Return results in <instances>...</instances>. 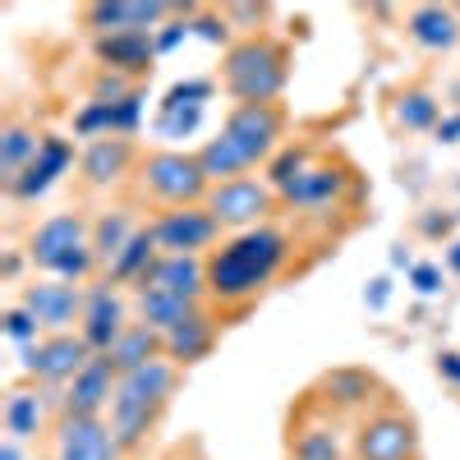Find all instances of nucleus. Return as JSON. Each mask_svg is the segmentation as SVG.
I'll return each instance as SVG.
<instances>
[{
	"label": "nucleus",
	"mask_w": 460,
	"mask_h": 460,
	"mask_svg": "<svg viewBox=\"0 0 460 460\" xmlns=\"http://www.w3.org/2000/svg\"><path fill=\"white\" fill-rule=\"evenodd\" d=\"M286 451H290V460H350V442L341 433V414H332L314 392H304L299 410H290Z\"/></svg>",
	"instance_id": "9"
},
{
	"label": "nucleus",
	"mask_w": 460,
	"mask_h": 460,
	"mask_svg": "<svg viewBox=\"0 0 460 460\" xmlns=\"http://www.w3.org/2000/svg\"><path fill=\"white\" fill-rule=\"evenodd\" d=\"M134 88L143 84H129L125 74H111V69H97L93 79H88V102H106V106H120Z\"/></svg>",
	"instance_id": "35"
},
{
	"label": "nucleus",
	"mask_w": 460,
	"mask_h": 460,
	"mask_svg": "<svg viewBox=\"0 0 460 460\" xmlns=\"http://www.w3.org/2000/svg\"><path fill=\"white\" fill-rule=\"evenodd\" d=\"M414 230L424 240H456L451 230H456V212H442V208H429V212H419V221H414Z\"/></svg>",
	"instance_id": "39"
},
{
	"label": "nucleus",
	"mask_w": 460,
	"mask_h": 460,
	"mask_svg": "<svg viewBox=\"0 0 460 460\" xmlns=\"http://www.w3.org/2000/svg\"><path fill=\"white\" fill-rule=\"evenodd\" d=\"M309 166H314V147H309V143H286L277 157H272V166H267L262 180L272 184L277 194H286V189H290L304 171H309Z\"/></svg>",
	"instance_id": "32"
},
{
	"label": "nucleus",
	"mask_w": 460,
	"mask_h": 460,
	"mask_svg": "<svg viewBox=\"0 0 460 460\" xmlns=\"http://www.w3.org/2000/svg\"><path fill=\"white\" fill-rule=\"evenodd\" d=\"M295 240L281 226H258L226 235L208 253V304L217 314H249L258 295L290 267Z\"/></svg>",
	"instance_id": "1"
},
{
	"label": "nucleus",
	"mask_w": 460,
	"mask_h": 460,
	"mask_svg": "<svg viewBox=\"0 0 460 460\" xmlns=\"http://www.w3.org/2000/svg\"><path fill=\"white\" fill-rule=\"evenodd\" d=\"M143 230L138 212L134 208H106L93 217V253H97V267H102V277L111 272V262L125 253V244Z\"/></svg>",
	"instance_id": "26"
},
{
	"label": "nucleus",
	"mask_w": 460,
	"mask_h": 460,
	"mask_svg": "<svg viewBox=\"0 0 460 460\" xmlns=\"http://www.w3.org/2000/svg\"><path fill=\"white\" fill-rule=\"evenodd\" d=\"M180 14L166 0H93L79 10V28L93 37H120V32H157Z\"/></svg>",
	"instance_id": "13"
},
{
	"label": "nucleus",
	"mask_w": 460,
	"mask_h": 460,
	"mask_svg": "<svg viewBox=\"0 0 460 460\" xmlns=\"http://www.w3.org/2000/svg\"><path fill=\"white\" fill-rule=\"evenodd\" d=\"M157 258H162V249H157V240H152V230H147V221H143V230L125 244V253L111 262V272H106L102 281H111V286H134V290H138Z\"/></svg>",
	"instance_id": "30"
},
{
	"label": "nucleus",
	"mask_w": 460,
	"mask_h": 460,
	"mask_svg": "<svg viewBox=\"0 0 460 460\" xmlns=\"http://www.w3.org/2000/svg\"><path fill=\"white\" fill-rule=\"evenodd\" d=\"M138 290L175 295L184 304H208V258H184V253H162L152 262V272L143 277Z\"/></svg>",
	"instance_id": "23"
},
{
	"label": "nucleus",
	"mask_w": 460,
	"mask_h": 460,
	"mask_svg": "<svg viewBox=\"0 0 460 460\" xmlns=\"http://www.w3.org/2000/svg\"><path fill=\"white\" fill-rule=\"evenodd\" d=\"M387 115L405 134H433L442 125V102L429 88H396L387 102Z\"/></svg>",
	"instance_id": "28"
},
{
	"label": "nucleus",
	"mask_w": 460,
	"mask_h": 460,
	"mask_svg": "<svg viewBox=\"0 0 460 460\" xmlns=\"http://www.w3.org/2000/svg\"><path fill=\"white\" fill-rule=\"evenodd\" d=\"M290 65H295L290 42L262 28V32L235 37V47L221 51L217 84H221V93L235 102V106H249V102H281V93H286V84H290Z\"/></svg>",
	"instance_id": "4"
},
{
	"label": "nucleus",
	"mask_w": 460,
	"mask_h": 460,
	"mask_svg": "<svg viewBox=\"0 0 460 460\" xmlns=\"http://www.w3.org/2000/svg\"><path fill=\"white\" fill-rule=\"evenodd\" d=\"M226 235H240V230H258V226H272V217L281 212V194L262 175H240V180H221L208 189V203H203Z\"/></svg>",
	"instance_id": "8"
},
{
	"label": "nucleus",
	"mask_w": 460,
	"mask_h": 460,
	"mask_svg": "<svg viewBox=\"0 0 460 460\" xmlns=\"http://www.w3.org/2000/svg\"><path fill=\"white\" fill-rule=\"evenodd\" d=\"M442 286H447L442 262H414V267H410V290H414V295L433 299V295H442Z\"/></svg>",
	"instance_id": "38"
},
{
	"label": "nucleus",
	"mask_w": 460,
	"mask_h": 460,
	"mask_svg": "<svg viewBox=\"0 0 460 460\" xmlns=\"http://www.w3.org/2000/svg\"><path fill=\"white\" fill-rule=\"evenodd\" d=\"M115 368H111V359L106 355H93L88 359V368L69 382V387L60 392V401H56V414H84V419H106V410H111V396H115Z\"/></svg>",
	"instance_id": "21"
},
{
	"label": "nucleus",
	"mask_w": 460,
	"mask_h": 460,
	"mask_svg": "<svg viewBox=\"0 0 460 460\" xmlns=\"http://www.w3.org/2000/svg\"><path fill=\"white\" fill-rule=\"evenodd\" d=\"M217 88H221L217 79H180V84H171V88H166V97H162V102H166V106H184V102L208 106V102L217 97Z\"/></svg>",
	"instance_id": "37"
},
{
	"label": "nucleus",
	"mask_w": 460,
	"mask_h": 460,
	"mask_svg": "<svg viewBox=\"0 0 460 460\" xmlns=\"http://www.w3.org/2000/svg\"><path fill=\"white\" fill-rule=\"evenodd\" d=\"M405 37L419 47V51H451L460 47V14L451 5H410L405 14Z\"/></svg>",
	"instance_id": "25"
},
{
	"label": "nucleus",
	"mask_w": 460,
	"mask_h": 460,
	"mask_svg": "<svg viewBox=\"0 0 460 460\" xmlns=\"http://www.w3.org/2000/svg\"><path fill=\"white\" fill-rule=\"evenodd\" d=\"M180 373L184 368H175L171 359H152L147 368L125 373L115 382L106 424H111V438L120 447V456H138L147 447L152 429H157L162 414L171 410V396L180 392Z\"/></svg>",
	"instance_id": "3"
},
{
	"label": "nucleus",
	"mask_w": 460,
	"mask_h": 460,
	"mask_svg": "<svg viewBox=\"0 0 460 460\" xmlns=\"http://www.w3.org/2000/svg\"><path fill=\"white\" fill-rule=\"evenodd\" d=\"M309 392L341 419H364L368 410H377L382 401H387V382L364 364H336V368L318 373V382Z\"/></svg>",
	"instance_id": "12"
},
{
	"label": "nucleus",
	"mask_w": 460,
	"mask_h": 460,
	"mask_svg": "<svg viewBox=\"0 0 460 460\" xmlns=\"http://www.w3.org/2000/svg\"><path fill=\"white\" fill-rule=\"evenodd\" d=\"M189 28H194L199 37H203V42H212V47H235V37H230V32H235V28H230V19L221 14V10H208V5H194V14H189Z\"/></svg>",
	"instance_id": "34"
},
{
	"label": "nucleus",
	"mask_w": 460,
	"mask_h": 460,
	"mask_svg": "<svg viewBox=\"0 0 460 460\" xmlns=\"http://www.w3.org/2000/svg\"><path fill=\"white\" fill-rule=\"evenodd\" d=\"M290 134V111L286 102H249V106H230L221 129L199 147V162L212 184L221 180H240L253 175L258 166L267 171L272 157L286 147Z\"/></svg>",
	"instance_id": "2"
},
{
	"label": "nucleus",
	"mask_w": 460,
	"mask_h": 460,
	"mask_svg": "<svg viewBox=\"0 0 460 460\" xmlns=\"http://www.w3.org/2000/svg\"><path fill=\"white\" fill-rule=\"evenodd\" d=\"M350 189V171L341 162H314L286 194H281V212H332L341 203V194Z\"/></svg>",
	"instance_id": "19"
},
{
	"label": "nucleus",
	"mask_w": 460,
	"mask_h": 460,
	"mask_svg": "<svg viewBox=\"0 0 460 460\" xmlns=\"http://www.w3.org/2000/svg\"><path fill=\"white\" fill-rule=\"evenodd\" d=\"M23 253L42 277H56V281H69V286H93L102 277L97 253H93V221L74 208L37 221Z\"/></svg>",
	"instance_id": "5"
},
{
	"label": "nucleus",
	"mask_w": 460,
	"mask_h": 460,
	"mask_svg": "<svg viewBox=\"0 0 460 460\" xmlns=\"http://www.w3.org/2000/svg\"><path fill=\"white\" fill-rule=\"evenodd\" d=\"M221 314L212 309V304H199L189 318H180L162 341H166V359L175 364V368H194V364H203L212 350H217V336H221V323H217Z\"/></svg>",
	"instance_id": "22"
},
{
	"label": "nucleus",
	"mask_w": 460,
	"mask_h": 460,
	"mask_svg": "<svg viewBox=\"0 0 460 460\" xmlns=\"http://www.w3.org/2000/svg\"><path fill=\"white\" fill-rule=\"evenodd\" d=\"M60 392H37V387H14L5 396V410H0V424H5V438L14 442H32L47 438V410H56Z\"/></svg>",
	"instance_id": "24"
},
{
	"label": "nucleus",
	"mask_w": 460,
	"mask_h": 460,
	"mask_svg": "<svg viewBox=\"0 0 460 460\" xmlns=\"http://www.w3.org/2000/svg\"><path fill=\"white\" fill-rule=\"evenodd\" d=\"M19 304L37 318V327H42L47 336L79 332L84 304H88V286H69V281H56V277H32L19 290Z\"/></svg>",
	"instance_id": "14"
},
{
	"label": "nucleus",
	"mask_w": 460,
	"mask_h": 460,
	"mask_svg": "<svg viewBox=\"0 0 460 460\" xmlns=\"http://www.w3.org/2000/svg\"><path fill=\"white\" fill-rule=\"evenodd\" d=\"M69 166H74V143H69L65 134H42V147H37L32 166L5 189V194H10L14 203H37V199L51 194V184H56Z\"/></svg>",
	"instance_id": "20"
},
{
	"label": "nucleus",
	"mask_w": 460,
	"mask_h": 460,
	"mask_svg": "<svg viewBox=\"0 0 460 460\" xmlns=\"http://www.w3.org/2000/svg\"><path fill=\"white\" fill-rule=\"evenodd\" d=\"M208 171L199 162V152H180V147H152L143 152V162L134 171V194L138 203H152L157 212L171 208H194L208 203Z\"/></svg>",
	"instance_id": "6"
},
{
	"label": "nucleus",
	"mask_w": 460,
	"mask_h": 460,
	"mask_svg": "<svg viewBox=\"0 0 460 460\" xmlns=\"http://www.w3.org/2000/svg\"><path fill=\"white\" fill-rule=\"evenodd\" d=\"M442 262H447V272H451V277H460V235L442 249Z\"/></svg>",
	"instance_id": "45"
},
{
	"label": "nucleus",
	"mask_w": 460,
	"mask_h": 460,
	"mask_svg": "<svg viewBox=\"0 0 460 460\" xmlns=\"http://www.w3.org/2000/svg\"><path fill=\"white\" fill-rule=\"evenodd\" d=\"M350 460H419V419L396 401H382L355 419Z\"/></svg>",
	"instance_id": "7"
},
{
	"label": "nucleus",
	"mask_w": 460,
	"mask_h": 460,
	"mask_svg": "<svg viewBox=\"0 0 460 460\" xmlns=\"http://www.w3.org/2000/svg\"><path fill=\"white\" fill-rule=\"evenodd\" d=\"M203 115H208V106H199V102H184V106L157 102V115H152V134H157V138H194V134L203 129Z\"/></svg>",
	"instance_id": "31"
},
{
	"label": "nucleus",
	"mask_w": 460,
	"mask_h": 460,
	"mask_svg": "<svg viewBox=\"0 0 460 460\" xmlns=\"http://www.w3.org/2000/svg\"><path fill=\"white\" fill-rule=\"evenodd\" d=\"M138 162H143V152L134 138H120V134L93 138L79 157V180H84V189H115V184L134 180Z\"/></svg>",
	"instance_id": "17"
},
{
	"label": "nucleus",
	"mask_w": 460,
	"mask_h": 460,
	"mask_svg": "<svg viewBox=\"0 0 460 460\" xmlns=\"http://www.w3.org/2000/svg\"><path fill=\"white\" fill-rule=\"evenodd\" d=\"M364 304H368V314H382L392 304V277L382 272V277H373L368 286H364Z\"/></svg>",
	"instance_id": "40"
},
{
	"label": "nucleus",
	"mask_w": 460,
	"mask_h": 460,
	"mask_svg": "<svg viewBox=\"0 0 460 460\" xmlns=\"http://www.w3.org/2000/svg\"><path fill=\"white\" fill-rule=\"evenodd\" d=\"M143 106H147V84L134 88L120 106H111V111H115V134H120V138H134L138 125H143Z\"/></svg>",
	"instance_id": "36"
},
{
	"label": "nucleus",
	"mask_w": 460,
	"mask_h": 460,
	"mask_svg": "<svg viewBox=\"0 0 460 460\" xmlns=\"http://www.w3.org/2000/svg\"><path fill=\"white\" fill-rule=\"evenodd\" d=\"M221 14L230 19V28H240V23H262L267 5H221Z\"/></svg>",
	"instance_id": "42"
},
{
	"label": "nucleus",
	"mask_w": 460,
	"mask_h": 460,
	"mask_svg": "<svg viewBox=\"0 0 460 460\" xmlns=\"http://www.w3.org/2000/svg\"><path fill=\"white\" fill-rule=\"evenodd\" d=\"M147 230H152V240H157L162 253H184V258H208V253L226 240L221 221H217L203 203H194V208H171V212L147 217Z\"/></svg>",
	"instance_id": "11"
},
{
	"label": "nucleus",
	"mask_w": 460,
	"mask_h": 460,
	"mask_svg": "<svg viewBox=\"0 0 460 460\" xmlns=\"http://www.w3.org/2000/svg\"><path fill=\"white\" fill-rule=\"evenodd\" d=\"M134 323V299L120 295V286L111 281H93L88 286V304H84V323H79V336L88 341L93 355H106L115 341H120V332Z\"/></svg>",
	"instance_id": "15"
},
{
	"label": "nucleus",
	"mask_w": 460,
	"mask_h": 460,
	"mask_svg": "<svg viewBox=\"0 0 460 460\" xmlns=\"http://www.w3.org/2000/svg\"><path fill=\"white\" fill-rule=\"evenodd\" d=\"M88 359H93V350L79 332H56V336H42L37 345H28V350H19L23 377L42 392H65L88 368Z\"/></svg>",
	"instance_id": "10"
},
{
	"label": "nucleus",
	"mask_w": 460,
	"mask_h": 460,
	"mask_svg": "<svg viewBox=\"0 0 460 460\" xmlns=\"http://www.w3.org/2000/svg\"><path fill=\"white\" fill-rule=\"evenodd\" d=\"M392 267H405V272H410V267H414V253H410L405 244H392Z\"/></svg>",
	"instance_id": "46"
},
{
	"label": "nucleus",
	"mask_w": 460,
	"mask_h": 460,
	"mask_svg": "<svg viewBox=\"0 0 460 460\" xmlns=\"http://www.w3.org/2000/svg\"><path fill=\"white\" fill-rule=\"evenodd\" d=\"M23 258H28V253H19V249H10V253H5V267H0V277H5L10 286H14V281H19V272H23Z\"/></svg>",
	"instance_id": "44"
},
{
	"label": "nucleus",
	"mask_w": 460,
	"mask_h": 460,
	"mask_svg": "<svg viewBox=\"0 0 460 460\" xmlns=\"http://www.w3.org/2000/svg\"><path fill=\"white\" fill-rule=\"evenodd\" d=\"M47 447H51V460H120L111 424L106 419H84V414H56Z\"/></svg>",
	"instance_id": "16"
},
{
	"label": "nucleus",
	"mask_w": 460,
	"mask_h": 460,
	"mask_svg": "<svg viewBox=\"0 0 460 460\" xmlns=\"http://www.w3.org/2000/svg\"><path fill=\"white\" fill-rule=\"evenodd\" d=\"M433 368H438V377L447 382V387H456V392H460V350H438Z\"/></svg>",
	"instance_id": "41"
},
{
	"label": "nucleus",
	"mask_w": 460,
	"mask_h": 460,
	"mask_svg": "<svg viewBox=\"0 0 460 460\" xmlns=\"http://www.w3.org/2000/svg\"><path fill=\"white\" fill-rule=\"evenodd\" d=\"M0 460H23V442L5 438V442H0Z\"/></svg>",
	"instance_id": "47"
},
{
	"label": "nucleus",
	"mask_w": 460,
	"mask_h": 460,
	"mask_svg": "<svg viewBox=\"0 0 460 460\" xmlns=\"http://www.w3.org/2000/svg\"><path fill=\"white\" fill-rule=\"evenodd\" d=\"M433 138L438 143H460V111L456 115H442V125L433 129Z\"/></svg>",
	"instance_id": "43"
},
{
	"label": "nucleus",
	"mask_w": 460,
	"mask_h": 460,
	"mask_svg": "<svg viewBox=\"0 0 460 460\" xmlns=\"http://www.w3.org/2000/svg\"><path fill=\"white\" fill-rule=\"evenodd\" d=\"M97 69L125 74L129 84H147L157 69V32H120V37H93Z\"/></svg>",
	"instance_id": "18"
},
{
	"label": "nucleus",
	"mask_w": 460,
	"mask_h": 460,
	"mask_svg": "<svg viewBox=\"0 0 460 460\" xmlns=\"http://www.w3.org/2000/svg\"><path fill=\"white\" fill-rule=\"evenodd\" d=\"M106 359H111L115 377H125V373L147 368L152 359H166V341H162V332H152L147 323H129V327L120 332V341L106 350Z\"/></svg>",
	"instance_id": "27"
},
{
	"label": "nucleus",
	"mask_w": 460,
	"mask_h": 460,
	"mask_svg": "<svg viewBox=\"0 0 460 460\" xmlns=\"http://www.w3.org/2000/svg\"><path fill=\"white\" fill-rule=\"evenodd\" d=\"M0 332H5V341L14 345V350H28V345H37L47 332L37 327V318L23 309V304H10L5 309V318H0Z\"/></svg>",
	"instance_id": "33"
},
{
	"label": "nucleus",
	"mask_w": 460,
	"mask_h": 460,
	"mask_svg": "<svg viewBox=\"0 0 460 460\" xmlns=\"http://www.w3.org/2000/svg\"><path fill=\"white\" fill-rule=\"evenodd\" d=\"M37 147H42V134L37 129H28L23 120H10L0 125V184H14L28 166H32V157H37Z\"/></svg>",
	"instance_id": "29"
}]
</instances>
